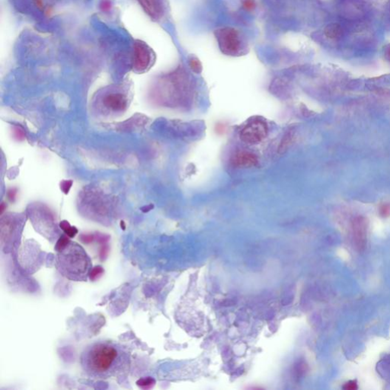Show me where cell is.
<instances>
[{
  "label": "cell",
  "instance_id": "obj_11",
  "mask_svg": "<svg viewBox=\"0 0 390 390\" xmlns=\"http://www.w3.org/2000/svg\"><path fill=\"white\" fill-rule=\"evenodd\" d=\"M60 227H61V228L63 229V230H64L69 236H75L76 233H77V229L74 228V227H71L70 226H69V224H68L67 222H66V221L62 222L61 224H60Z\"/></svg>",
  "mask_w": 390,
  "mask_h": 390
},
{
  "label": "cell",
  "instance_id": "obj_17",
  "mask_svg": "<svg viewBox=\"0 0 390 390\" xmlns=\"http://www.w3.org/2000/svg\"><path fill=\"white\" fill-rule=\"evenodd\" d=\"M35 2H36V5L38 7H43V6H44V3H43L41 0H35Z\"/></svg>",
  "mask_w": 390,
  "mask_h": 390
},
{
  "label": "cell",
  "instance_id": "obj_19",
  "mask_svg": "<svg viewBox=\"0 0 390 390\" xmlns=\"http://www.w3.org/2000/svg\"><path fill=\"white\" fill-rule=\"evenodd\" d=\"M389 56H390V52H389Z\"/></svg>",
  "mask_w": 390,
  "mask_h": 390
},
{
  "label": "cell",
  "instance_id": "obj_3",
  "mask_svg": "<svg viewBox=\"0 0 390 390\" xmlns=\"http://www.w3.org/2000/svg\"><path fill=\"white\" fill-rule=\"evenodd\" d=\"M214 36L223 54L230 57H242L249 52V43L240 31L224 27L214 31Z\"/></svg>",
  "mask_w": 390,
  "mask_h": 390
},
{
  "label": "cell",
  "instance_id": "obj_4",
  "mask_svg": "<svg viewBox=\"0 0 390 390\" xmlns=\"http://www.w3.org/2000/svg\"><path fill=\"white\" fill-rule=\"evenodd\" d=\"M156 60L153 50L144 41L137 40L134 44L132 68L134 72L143 74L153 66Z\"/></svg>",
  "mask_w": 390,
  "mask_h": 390
},
{
  "label": "cell",
  "instance_id": "obj_2",
  "mask_svg": "<svg viewBox=\"0 0 390 390\" xmlns=\"http://www.w3.org/2000/svg\"><path fill=\"white\" fill-rule=\"evenodd\" d=\"M56 265L57 270L67 279L86 281L92 270V261L85 249L63 236L57 242Z\"/></svg>",
  "mask_w": 390,
  "mask_h": 390
},
{
  "label": "cell",
  "instance_id": "obj_12",
  "mask_svg": "<svg viewBox=\"0 0 390 390\" xmlns=\"http://www.w3.org/2000/svg\"><path fill=\"white\" fill-rule=\"evenodd\" d=\"M380 216L382 217H389L390 216V204L389 203H383L380 206L379 209Z\"/></svg>",
  "mask_w": 390,
  "mask_h": 390
},
{
  "label": "cell",
  "instance_id": "obj_5",
  "mask_svg": "<svg viewBox=\"0 0 390 390\" xmlns=\"http://www.w3.org/2000/svg\"><path fill=\"white\" fill-rule=\"evenodd\" d=\"M267 134V125L261 120H251L241 130L240 139L248 144L261 143Z\"/></svg>",
  "mask_w": 390,
  "mask_h": 390
},
{
  "label": "cell",
  "instance_id": "obj_9",
  "mask_svg": "<svg viewBox=\"0 0 390 390\" xmlns=\"http://www.w3.org/2000/svg\"><path fill=\"white\" fill-rule=\"evenodd\" d=\"M232 162L235 166L239 168H248L256 165L258 164V159L252 153L241 152L234 156Z\"/></svg>",
  "mask_w": 390,
  "mask_h": 390
},
{
  "label": "cell",
  "instance_id": "obj_1",
  "mask_svg": "<svg viewBox=\"0 0 390 390\" xmlns=\"http://www.w3.org/2000/svg\"><path fill=\"white\" fill-rule=\"evenodd\" d=\"M131 353L121 345L99 341L85 348L80 357L83 371L88 377L99 380L118 377L128 372L131 366Z\"/></svg>",
  "mask_w": 390,
  "mask_h": 390
},
{
  "label": "cell",
  "instance_id": "obj_14",
  "mask_svg": "<svg viewBox=\"0 0 390 390\" xmlns=\"http://www.w3.org/2000/svg\"><path fill=\"white\" fill-rule=\"evenodd\" d=\"M72 182L71 181H64V182L60 184V188H61L62 191L65 194H67L69 192V189H70L71 186H72Z\"/></svg>",
  "mask_w": 390,
  "mask_h": 390
},
{
  "label": "cell",
  "instance_id": "obj_13",
  "mask_svg": "<svg viewBox=\"0 0 390 390\" xmlns=\"http://www.w3.org/2000/svg\"><path fill=\"white\" fill-rule=\"evenodd\" d=\"M242 7L246 11H253L256 8V3L255 0H242Z\"/></svg>",
  "mask_w": 390,
  "mask_h": 390
},
{
  "label": "cell",
  "instance_id": "obj_18",
  "mask_svg": "<svg viewBox=\"0 0 390 390\" xmlns=\"http://www.w3.org/2000/svg\"><path fill=\"white\" fill-rule=\"evenodd\" d=\"M1 211L2 212L4 211V204H2V205H1Z\"/></svg>",
  "mask_w": 390,
  "mask_h": 390
},
{
  "label": "cell",
  "instance_id": "obj_16",
  "mask_svg": "<svg viewBox=\"0 0 390 390\" xmlns=\"http://www.w3.org/2000/svg\"><path fill=\"white\" fill-rule=\"evenodd\" d=\"M15 194H16V191H15V190L12 189L11 190V191H9V199L10 200L15 199Z\"/></svg>",
  "mask_w": 390,
  "mask_h": 390
},
{
  "label": "cell",
  "instance_id": "obj_10",
  "mask_svg": "<svg viewBox=\"0 0 390 390\" xmlns=\"http://www.w3.org/2000/svg\"><path fill=\"white\" fill-rule=\"evenodd\" d=\"M188 64H189L190 69L194 72L195 74H201L203 70L202 63H201V60L194 56H191L190 57L189 61H188Z\"/></svg>",
  "mask_w": 390,
  "mask_h": 390
},
{
  "label": "cell",
  "instance_id": "obj_7",
  "mask_svg": "<svg viewBox=\"0 0 390 390\" xmlns=\"http://www.w3.org/2000/svg\"><path fill=\"white\" fill-rule=\"evenodd\" d=\"M147 15L154 21H159L165 15V6L162 0H137Z\"/></svg>",
  "mask_w": 390,
  "mask_h": 390
},
{
  "label": "cell",
  "instance_id": "obj_8",
  "mask_svg": "<svg viewBox=\"0 0 390 390\" xmlns=\"http://www.w3.org/2000/svg\"><path fill=\"white\" fill-rule=\"evenodd\" d=\"M367 228L368 224L364 218L358 216L353 221V236L358 249H363L366 243Z\"/></svg>",
  "mask_w": 390,
  "mask_h": 390
},
{
  "label": "cell",
  "instance_id": "obj_15",
  "mask_svg": "<svg viewBox=\"0 0 390 390\" xmlns=\"http://www.w3.org/2000/svg\"><path fill=\"white\" fill-rule=\"evenodd\" d=\"M344 389L348 390H354L357 389V384L356 381H349L344 386Z\"/></svg>",
  "mask_w": 390,
  "mask_h": 390
},
{
  "label": "cell",
  "instance_id": "obj_6",
  "mask_svg": "<svg viewBox=\"0 0 390 390\" xmlns=\"http://www.w3.org/2000/svg\"><path fill=\"white\" fill-rule=\"evenodd\" d=\"M104 107L113 112H122L128 108V99L120 92H111L104 95L102 99Z\"/></svg>",
  "mask_w": 390,
  "mask_h": 390
}]
</instances>
